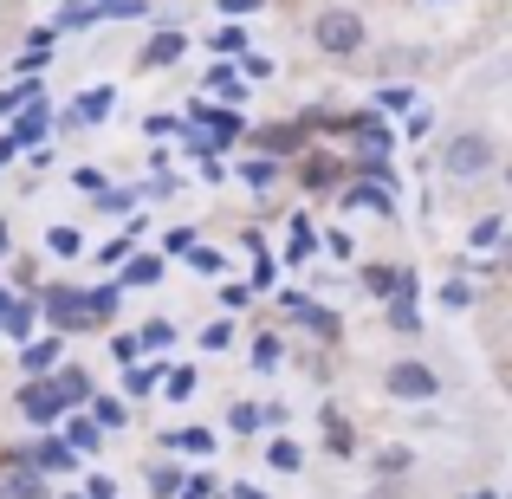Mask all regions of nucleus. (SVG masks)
I'll return each mask as SVG.
<instances>
[{
	"instance_id": "obj_43",
	"label": "nucleus",
	"mask_w": 512,
	"mask_h": 499,
	"mask_svg": "<svg viewBox=\"0 0 512 499\" xmlns=\"http://www.w3.org/2000/svg\"><path fill=\"white\" fill-rule=\"evenodd\" d=\"M214 52H247V26H214Z\"/></svg>"
},
{
	"instance_id": "obj_42",
	"label": "nucleus",
	"mask_w": 512,
	"mask_h": 499,
	"mask_svg": "<svg viewBox=\"0 0 512 499\" xmlns=\"http://www.w3.org/2000/svg\"><path fill=\"white\" fill-rule=\"evenodd\" d=\"M0 325H7V337H26V331H33V305H7Z\"/></svg>"
},
{
	"instance_id": "obj_24",
	"label": "nucleus",
	"mask_w": 512,
	"mask_h": 499,
	"mask_svg": "<svg viewBox=\"0 0 512 499\" xmlns=\"http://www.w3.org/2000/svg\"><path fill=\"white\" fill-rule=\"evenodd\" d=\"M402 279H409V273H396V266H363V292H370V299H389Z\"/></svg>"
},
{
	"instance_id": "obj_50",
	"label": "nucleus",
	"mask_w": 512,
	"mask_h": 499,
	"mask_svg": "<svg viewBox=\"0 0 512 499\" xmlns=\"http://www.w3.org/2000/svg\"><path fill=\"white\" fill-rule=\"evenodd\" d=\"M143 130H150V137H175V130H182V117H169V111H156V117H143Z\"/></svg>"
},
{
	"instance_id": "obj_2",
	"label": "nucleus",
	"mask_w": 512,
	"mask_h": 499,
	"mask_svg": "<svg viewBox=\"0 0 512 499\" xmlns=\"http://www.w3.org/2000/svg\"><path fill=\"white\" fill-rule=\"evenodd\" d=\"M312 39H318V52H331V59H350V52H363L370 33H363V20L350 7H325L312 20Z\"/></svg>"
},
{
	"instance_id": "obj_58",
	"label": "nucleus",
	"mask_w": 512,
	"mask_h": 499,
	"mask_svg": "<svg viewBox=\"0 0 512 499\" xmlns=\"http://www.w3.org/2000/svg\"><path fill=\"white\" fill-rule=\"evenodd\" d=\"M260 7H266V0H221L227 20H240V13H260Z\"/></svg>"
},
{
	"instance_id": "obj_13",
	"label": "nucleus",
	"mask_w": 512,
	"mask_h": 499,
	"mask_svg": "<svg viewBox=\"0 0 512 499\" xmlns=\"http://www.w3.org/2000/svg\"><path fill=\"white\" fill-rule=\"evenodd\" d=\"M117 299H124V286H85V292H78V305H85L91 325H111V318H117Z\"/></svg>"
},
{
	"instance_id": "obj_55",
	"label": "nucleus",
	"mask_w": 512,
	"mask_h": 499,
	"mask_svg": "<svg viewBox=\"0 0 512 499\" xmlns=\"http://www.w3.org/2000/svg\"><path fill=\"white\" fill-rule=\"evenodd\" d=\"M253 363H260V370H273V363H279V344H273V337H260V344H253Z\"/></svg>"
},
{
	"instance_id": "obj_45",
	"label": "nucleus",
	"mask_w": 512,
	"mask_h": 499,
	"mask_svg": "<svg viewBox=\"0 0 512 499\" xmlns=\"http://www.w3.org/2000/svg\"><path fill=\"white\" fill-rule=\"evenodd\" d=\"M91 201H98L104 214H124V208H130V201H137V195H130V188H98V195H91Z\"/></svg>"
},
{
	"instance_id": "obj_9",
	"label": "nucleus",
	"mask_w": 512,
	"mask_h": 499,
	"mask_svg": "<svg viewBox=\"0 0 512 499\" xmlns=\"http://www.w3.org/2000/svg\"><path fill=\"white\" fill-rule=\"evenodd\" d=\"M7 467H13V474L0 480V499H46V474H33L20 454H7Z\"/></svg>"
},
{
	"instance_id": "obj_31",
	"label": "nucleus",
	"mask_w": 512,
	"mask_h": 499,
	"mask_svg": "<svg viewBox=\"0 0 512 499\" xmlns=\"http://www.w3.org/2000/svg\"><path fill=\"white\" fill-rule=\"evenodd\" d=\"M46 247L59 253V260H78V253H85V234H78V227H52V234H46Z\"/></svg>"
},
{
	"instance_id": "obj_39",
	"label": "nucleus",
	"mask_w": 512,
	"mask_h": 499,
	"mask_svg": "<svg viewBox=\"0 0 512 499\" xmlns=\"http://www.w3.org/2000/svg\"><path fill=\"white\" fill-rule=\"evenodd\" d=\"M150 487L156 493H182V467H175V461H156L150 467Z\"/></svg>"
},
{
	"instance_id": "obj_56",
	"label": "nucleus",
	"mask_w": 512,
	"mask_h": 499,
	"mask_svg": "<svg viewBox=\"0 0 512 499\" xmlns=\"http://www.w3.org/2000/svg\"><path fill=\"white\" fill-rule=\"evenodd\" d=\"M396 137H409V143H415V137H428V111H409V124H402Z\"/></svg>"
},
{
	"instance_id": "obj_41",
	"label": "nucleus",
	"mask_w": 512,
	"mask_h": 499,
	"mask_svg": "<svg viewBox=\"0 0 512 499\" xmlns=\"http://www.w3.org/2000/svg\"><path fill=\"white\" fill-rule=\"evenodd\" d=\"M409 104H415V91H409V85H389V91H376L370 111H409Z\"/></svg>"
},
{
	"instance_id": "obj_38",
	"label": "nucleus",
	"mask_w": 512,
	"mask_h": 499,
	"mask_svg": "<svg viewBox=\"0 0 512 499\" xmlns=\"http://www.w3.org/2000/svg\"><path fill=\"white\" fill-rule=\"evenodd\" d=\"M163 383H169V396H175V402H188V396H195V370H188V363L163 370Z\"/></svg>"
},
{
	"instance_id": "obj_36",
	"label": "nucleus",
	"mask_w": 512,
	"mask_h": 499,
	"mask_svg": "<svg viewBox=\"0 0 512 499\" xmlns=\"http://www.w3.org/2000/svg\"><path fill=\"white\" fill-rule=\"evenodd\" d=\"M137 234H143V227H130V234H117L111 247H98V260H104V266H124V260H130V247H137Z\"/></svg>"
},
{
	"instance_id": "obj_18",
	"label": "nucleus",
	"mask_w": 512,
	"mask_h": 499,
	"mask_svg": "<svg viewBox=\"0 0 512 499\" xmlns=\"http://www.w3.org/2000/svg\"><path fill=\"white\" fill-rule=\"evenodd\" d=\"M163 448H169V454H195V461H208V454H214V435H208V428H175Z\"/></svg>"
},
{
	"instance_id": "obj_64",
	"label": "nucleus",
	"mask_w": 512,
	"mask_h": 499,
	"mask_svg": "<svg viewBox=\"0 0 512 499\" xmlns=\"http://www.w3.org/2000/svg\"><path fill=\"white\" fill-rule=\"evenodd\" d=\"M214 499H221V493H214Z\"/></svg>"
},
{
	"instance_id": "obj_23",
	"label": "nucleus",
	"mask_w": 512,
	"mask_h": 499,
	"mask_svg": "<svg viewBox=\"0 0 512 499\" xmlns=\"http://www.w3.org/2000/svg\"><path fill=\"white\" fill-rule=\"evenodd\" d=\"M52 389H59V402H65V409L91 402V376H85V370H59V376H52Z\"/></svg>"
},
{
	"instance_id": "obj_47",
	"label": "nucleus",
	"mask_w": 512,
	"mask_h": 499,
	"mask_svg": "<svg viewBox=\"0 0 512 499\" xmlns=\"http://www.w3.org/2000/svg\"><path fill=\"white\" fill-rule=\"evenodd\" d=\"M182 260H188V266H195V273H221V253H214V247H188V253H182Z\"/></svg>"
},
{
	"instance_id": "obj_48",
	"label": "nucleus",
	"mask_w": 512,
	"mask_h": 499,
	"mask_svg": "<svg viewBox=\"0 0 512 499\" xmlns=\"http://www.w3.org/2000/svg\"><path fill=\"white\" fill-rule=\"evenodd\" d=\"M240 78H273V59H260V52H240Z\"/></svg>"
},
{
	"instance_id": "obj_52",
	"label": "nucleus",
	"mask_w": 512,
	"mask_h": 499,
	"mask_svg": "<svg viewBox=\"0 0 512 499\" xmlns=\"http://www.w3.org/2000/svg\"><path fill=\"white\" fill-rule=\"evenodd\" d=\"M305 175H312V182H305V188H331V175H338V169H331L325 156H312V169H305Z\"/></svg>"
},
{
	"instance_id": "obj_8",
	"label": "nucleus",
	"mask_w": 512,
	"mask_h": 499,
	"mask_svg": "<svg viewBox=\"0 0 512 499\" xmlns=\"http://www.w3.org/2000/svg\"><path fill=\"white\" fill-rule=\"evenodd\" d=\"M46 130H52V111H46V104H26V111L20 117H13V130H7V137L13 143H20V150H39V143H46Z\"/></svg>"
},
{
	"instance_id": "obj_25",
	"label": "nucleus",
	"mask_w": 512,
	"mask_h": 499,
	"mask_svg": "<svg viewBox=\"0 0 512 499\" xmlns=\"http://www.w3.org/2000/svg\"><path fill=\"white\" fill-rule=\"evenodd\" d=\"M240 182H247V188H273L279 163H273V156H247V163H240Z\"/></svg>"
},
{
	"instance_id": "obj_19",
	"label": "nucleus",
	"mask_w": 512,
	"mask_h": 499,
	"mask_svg": "<svg viewBox=\"0 0 512 499\" xmlns=\"http://www.w3.org/2000/svg\"><path fill=\"white\" fill-rule=\"evenodd\" d=\"M286 312H292V318H305V325H312L318 337H338V318L318 312V305H312V299H299V292H286Z\"/></svg>"
},
{
	"instance_id": "obj_16",
	"label": "nucleus",
	"mask_w": 512,
	"mask_h": 499,
	"mask_svg": "<svg viewBox=\"0 0 512 499\" xmlns=\"http://www.w3.org/2000/svg\"><path fill=\"white\" fill-rule=\"evenodd\" d=\"M266 422H279V409H260V402H234V409H227V428H234V435H253V428H266Z\"/></svg>"
},
{
	"instance_id": "obj_11",
	"label": "nucleus",
	"mask_w": 512,
	"mask_h": 499,
	"mask_svg": "<svg viewBox=\"0 0 512 499\" xmlns=\"http://www.w3.org/2000/svg\"><path fill=\"white\" fill-rule=\"evenodd\" d=\"M59 357H65L59 337H33V344L20 350V370H26V376H52V370H59Z\"/></svg>"
},
{
	"instance_id": "obj_30",
	"label": "nucleus",
	"mask_w": 512,
	"mask_h": 499,
	"mask_svg": "<svg viewBox=\"0 0 512 499\" xmlns=\"http://www.w3.org/2000/svg\"><path fill=\"white\" fill-rule=\"evenodd\" d=\"M266 461H273L279 474H299V467H305V448H299V441H273V448H266Z\"/></svg>"
},
{
	"instance_id": "obj_4",
	"label": "nucleus",
	"mask_w": 512,
	"mask_h": 499,
	"mask_svg": "<svg viewBox=\"0 0 512 499\" xmlns=\"http://www.w3.org/2000/svg\"><path fill=\"white\" fill-rule=\"evenodd\" d=\"M20 415H26V422H39V428L65 422V402H59V389H52V376H33V383L20 389Z\"/></svg>"
},
{
	"instance_id": "obj_3",
	"label": "nucleus",
	"mask_w": 512,
	"mask_h": 499,
	"mask_svg": "<svg viewBox=\"0 0 512 499\" xmlns=\"http://www.w3.org/2000/svg\"><path fill=\"white\" fill-rule=\"evenodd\" d=\"M383 389H389V396H396V402H435V396H441V376L428 370V363L402 357V363H389Z\"/></svg>"
},
{
	"instance_id": "obj_1",
	"label": "nucleus",
	"mask_w": 512,
	"mask_h": 499,
	"mask_svg": "<svg viewBox=\"0 0 512 499\" xmlns=\"http://www.w3.org/2000/svg\"><path fill=\"white\" fill-rule=\"evenodd\" d=\"M493 163H500V143H493L487 130H461V137L441 150V169H448L454 182H480Z\"/></svg>"
},
{
	"instance_id": "obj_21",
	"label": "nucleus",
	"mask_w": 512,
	"mask_h": 499,
	"mask_svg": "<svg viewBox=\"0 0 512 499\" xmlns=\"http://www.w3.org/2000/svg\"><path fill=\"white\" fill-rule=\"evenodd\" d=\"M124 286H163V253H137V260H124Z\"/></svg>"
},
{
	"instance_id": "obj_32",
	"label": "nucleus",
	"mask_w": 512,
	"mask_h": 499,
	"mask_svg": "<svg viewBox=\"0 0 512 499\" xmlns=\"http://www.w3.org/2000/svg\"><path fill=\"white\" fill-rule=\"evenodd\" d=\"M208 91H221V98L234 104V98H240L247 85H240V72H234V65H208Z\"/></svg>"
},
{
	"instance_id": "obj_7",
	"label": "nucleus",
	"mask_w": 512,
	"mask_h": 499,
	"mask_svg": "<svg viewBox=\"0 0 512 499\" xmlns=\"http://www.w3.org/2000/svg\"><path fill=\"white\" fill-rule=\"evenodd\" d=\"M111 104H117V91H111V85L85 91V98L65 111V130H91V124H104V117H111Z\"/></svg>"
},
{
	"instance_id": "obj_6",
	"label": "nucleus",
	"mask_w": 512,
	"mask_h": 499,
	"mask_svg": "<svg viewBox=\"0 0 512 499\" xmlns=\"http://www.w3.org/2000/svg\"><path fill=\"white\" fill-rule=\"evenodd\" d=\"M46 325L59 331H85V305H78V286H46Z\"/></svg>"
},
{
	"instance_id": "obj_35",
	"label": "nucleus",
	"mask_w": 512,
	"mask_h": 499,
	"mask_svg": "<svg viewBox=\"0 0 512 499\" xmlns=\"http://www.w3.org/2000/svg\"><path fill=\"white\" fill-rule=\"evenodd\" d=\"M91 422H98V428H124V402H117V396H98V402H91Z\"/></svg>"
},
{
	"instance_id": "obj_27",
	"label": "nucleus",
	"mask_w": 512,
	"mask_h": 499,
	"mask_svg": "<svg viewBox=\"0 0 512 499\" xmlns=\"http://www.w3.org/2000/svg\"><path fill=\"white\" fill-rule=\"evenodd\" d=\"M39 98V78H20V85H7L0 91V117H13V111H26V104Z\"/></svg>"
},
{
	"instance_id": "obj_37",
	"label": "nucleus",
	"mask_w": 512,
	"mask_h": 499,
	"mask_svg": "<svg viewBox=\"0 0 512 499\" xmlns=\"http://www.w3.org/2000/svg\"><path fill=\"white\" fill-rule=\"evenodd\" d=\"M59 26H98V0H72V7H59Z\"/></svg>"
},
{
	"instance_id": "obj_62",
	"label": "nucleus",
	"mask_w": 512,
	"mask_h": 499,
	"mask_svg": "<svg viewBox=\"0 0 512 499\" xmlns=\"http://www.w3.org/2000/svg\"><path fill=\"white\" fill-rule=\"evenodd\" d=\"M7 247H13V240H7V221H0V260H7Z\"/></svg>"
},
{
	"instance_id": "obj_57",
	"label": "nucleus",
	"mask_w": 512,
	"mask_h": 499,
	"mask_svg": "<svg viewBox=\"0 0 512 499\" xmlns=\"http://www.w3.org/2000/svg\"><path fill=\"white\" fill-rule=\"evenodd\" d=\"M247 299H253V286H221V305H227V312H240Z\"/></svg>"
},
{
	"instance_id": "obj_29",
	"label": "nucleus",
	"mask_w": 512,
	"mask_h": 499,
	"mask_svg": "<svg viewBox=\"0 0 512 499\" xmlns=\"http://www.w3.org/2000/svg\"><path fill=\"white\" fill-rule=\"evenodd\" d=\"M156 383H163V363H150V370H143V363H130V370H124V389H130V396H150Z\"/></svg>"
},
{
	"instance_id": "obj_61",
	"label": "nucleus",
	"mask_w": 512,
	"mask_h": 499,
	"mask_svg": "<svg viewBox=\"0 0 512 499\" xmlns=\"http://www.w3.org/2000/svg\"><path fill=\"white\" fill-rule=\"evenodd\" d=\"M13 156H20V143H13V137H0V163H13Z\"/></svg>"
},
{
	"instance_id": "obj_14",
	"label": "nucleus",
	"mask_w": 512,
	"mask_h": 499,
	"mask_svg": "<svg viewBox=\"0 0 512 499\" xmlns=\"http://www.w3.org/2000/svg\"><path fill=\"white\" fill-rule=\"evenodd\" d=\"M389 325H396V331H422V312H415V279H402V286L396 292H389Z\"/></svg>"
},
{
	"instance_id": "obj_26",
	"label": "nucleus",
	"mask_w": 512,
	"mask_h": 499,
	"mask_svg": "<svg viewBox=\"0 0 512 499\" xmlns=\"http://www.w3.org/2000/svg\"><path fill=\"white\" fill-rule=\"evenodd\" d=\"M169 344H175V325H169V318H150V325L137 331V350H156V357H163Z\"/></svg>"
},
{
	"instance_id": "obj_28",
	"label": "nucleus",
	"mask_w": 512,
	"mask_h": 499,
	"mask_svg": "<svg viewBox=\"0 0 512 499\" xmlns=\"http://www.w3.org/2000/svg\"><path fill=\"white\" fill-rule=\"evenodd\" d=\"M344 208H376V214H389V188H376V182H357L344 195Z\"/></svg>"
},
{
	"instance_id": "obj_5",
	"label": "nucleus",
	"mask_w": 512,
	"mask_h": 499,
	"mask_svg": "<svg viewBox=\"0 0 512 499\" xmlns=\"http://www.w3.org/2000/svg\"><path fill=\"white\" fill-rule=\"evenodd\" d=\"M350 137H357V156H383L389 143H396V130H389L383 111H357L350 117Z\"/></svg>"
},
{
	"instance_id": "obj_34",
	"label": "nucleus",
	"mask_w": 512,
	"mask_h": 499,
	"mask_svg": "<svg viewBox=\"0 0 512 499\" xmlns=\"http://www.w3.org/2000/svg\"><path fill=\"white\" fill-rule=\"evenodd\" d=\"M214 493H221V480L201 467V474H182V493H175V499H214Z\"/></svg>"
},
{
	"instance_id": "obj_54",
	"label": "nucleus",
	"mask_w": 512,
	"mask_h": 499,
	"mask_svg": "<svg viewBox=\"0 0 512 499\" xmlns=\"http://www.w3.org/2000/svg\"><path fill=\"white\" fill-rule=\"evenodd\" d=\"M163 247H169V253H188V247H195V227H169Z\"/></svg>"
},
{
	"instance_id": "obj_60",
	"label": "nucleus",
	"mask_w": 512,
	"mask_h": 499,
	"mask_svg": "<svg viewBox=\"0 0 512 499\" xmlns=\"http://www.w3.org/2000/svg\"><path fill=\"white\" fill-rule=\"evenodd\" d=\"M221 493H227V499H266L260 487H253V480H234V487H221Z\"/></svg>"
},
{
	"instance_id": "obj_17",
	"label": "nucleus",
	"mask_w": 512,
	"mask_h": 499,
	"mask_svg": "<svg viewBox=\"0 0 512 499\" xmlns=\"http://www.w3.org/2000/svg\"><path fill=\"white\" fill-rule=\"evenodd\" d=\"M98 435H104V428L98 422H91V415H72V422H65V448H72V454H98Z\"/></svg>"
},
{
	"instance_id": "obj_15",
	"label": "nucleus",
	"mask_w": 512,
	"mask_h": 499,
	"mask_svg": "<svg viewBox=\"0 0 512 499\" xmlns=\"http://www.w3.org/2000/svg\"><path fill=\"white\" fill-rule=\"evenodd\" d=\"M253 143H260V156H273V163H279L286 150H299V143H305V130L299 124H266V130H253Z\"/></svg>"
},
{
	"instance_id": "obj_33",
	"label": "nucleus",
	"mask_w": 512,
	"mask_h": 499,
	"mask_svg": "<svg viewBox=\"0 0 512 499\" xmlns=\"http://www.w3.org/2000/svg\"><path fill=\"white\" fill-rule=\"evenodd\" d=\"M137 13H150V0H98V26L104 20H137Z\"/></svg>"
},
{
	"instance_id": "obj_22",
	"label": "nucleus",
	"mask_w": 512,
	"mask_h": 499,
	"mask_svg": "<svg viewBox=\"0 0 512 499\" xmlns=\"http://www.w3.org/2000/svg\"><path fill=\"white\" fill-rule=\"evenodd\" d=\"M312 253H318V227L299 214V221H292V240H286V260H292V266H305Z\"/></svg>"
},
{
	"instance_id": "obj_59",
	"label": "nucleus",
	"mask_w": 512,
	"mask_h": 499,
	"mask_svg": "<svg viewBox=\"0 0 512 499\" xmlns=\"http://www.w3.org/2000/svg\"><path fill=\"white\" fill-rule=\"evenodd\" d=\"M143 195H150V201H163V195H175V175H156V182H143Z\"/></svg>"
},
{
	"instance_id": "obj_10",
	"label": "nucleus",
	"mask_w": 512,
	"mask_h": 499,
	"mask_svg": "<svg viewBox=\"0 0 512 499\" xmlns=\"http://www.w3.org/2000/svg\"><path fill=\"white\" fill-rule=\"evenodd\" d=\"M20 461L33 467V474H46V480H52V474H72V461H78V454L65 448V441H39V448H33V454H20Z\"/></svg>"
},
{
	"instance_id": "obj_46",
	"label": "nucleus",
	"mask_w": 512,
	"mask_h": 499,
	"mask_svg": "<svg viewBox=\"0 0 512 499\" xmlns=\"http://www.w3.org/2000/svg\"><path fill=\"white\" fill-rule=\"evenodd\" d=\"M234 344V325H227V318H214L208 331H201V350H227Z\"/></svg>"
},
{
	"instance_id": "obj_63",
	"label": "nucleus",
	"mask_w": 512,
	"mask_h": 499,
	"mask_svg": "<svg viewBox=\"0 0 512 499\" xmlns=\"http://www.w3.org/2000/svg\"><path fill=\"white\" fill-rule=\"evenodd\" d=\"M467 499H500V493H493V487H480V493H467Z\"/></svg>"
},
{
	"instance_id": "obj_53",
	"label": "nucleus",
	"mask_w": 512,
	"mask_h": 499,
	"mask_svg": "<svg viewBox=\"0 0 512 499\" xmlns=\"http://www.w3.org/2000/svg\"><path fill=\"white\" fill-rule=\"evenodd\" d=\"M72 188H78V195H98L104 175H98V169H78V175H72Z\"/></svg>"
},
{
	"instance_id": "obj_49",
	"label": "nucleus",
	"mask_w": 512,
	"mask_h": 499,
	"mask_svg": "<svg viewBox=\"0 0 512 499\" xmlns=\"http://www.w3.org/2000/svg\"><path fill=\"white\" fill-rule=\"evenodd\" d=\"M111 357H117V363H124V370H130V363L143 357V350H137V331H130V337H111Z\"/></svg>"
},
{
	"instance_id": "obj_44",
	"label": "nucleus",
	"mask_w": 512,
	"mask_h": 499,
	"mask_svg": "<svg viewBox=\"0 0 512 499\" xmlns=\"http://www.w3.org/2000/svg\"><path fill=\"white\" fill-rule=\"evenodd\" d=\"M441 305H454V312H467V305H474V286H467V279H448V286H441Z\"/></svg>"
},
{
	"instance_id": "obj_51",
	"label": "nucleus",
	"mask_w": 512,
	"mask_h": 499,
	"mask_svg": "<svg viewBox=\"0 0 512 499\" xmlns=\"http://www.w3.org/2000/svg\"><path fill=\"white\" fill-rule=\"evenodd\" d=\"M85 499H117V480L111 474H91L85 480Z\"/></svg>"
},
{
	"instance_id": "obj_40",
	"label": "nucleus",
	"mask_w": 512,
	"mask_h": 499,
	"mask_svg": "<svg viewBox=\"0 0 512 499\" xmlns=\"http://www.w3.org/2000/svg\"><path fill=\"white\" fill-rule=\"evenodd\" d=\"M500 234H506V227H500V214H487V221H480L474 234H467V247H480V253H487V247H500Z\"/></svg>"
},
{
	"instance_id": "obj_12",
	"label": "nucleus",
	"mask_w": 512,
	"mask_h": 499,
	"mask_svg": "<svg viewBox=\"0 0 512 499\" xmlns=\"http://www.w3.org/2000/svg\"><path fill=\"white\" fill-rule=\"evenodd\" d=\"M195 130H208V143H234L240 137V117L234 111H214V104L195 98Z\"/></svg>"
},
{
	"instance_id": "obj_20",
	"label": "nucleus",
	"mask_w": 512,
	"mask_h": 499,
	"mask_svg": "<svg viewBox=\"0 0 512 499\" xmlns=\"http://www.w3.org/2000/svg\"><path fill=\"white\" fill-rule=\"evenodd\" d=\"M182 46H188V39L175 33V26H163V33L143 46V65H175V59H182Z\"/></svg>"
}]
</instances>
